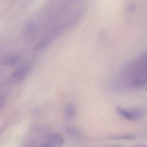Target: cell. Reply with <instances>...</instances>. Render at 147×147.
<instances>
[{"instance_id":"obj_1","label":"cell","mask_w":147,"mask_h":147,"mask_svg":"<svg viewBox=\"0 0 147 147\" xmlns=\"http://www.w3.org/2000/svg\"><path fill=\"white\" fill-rule=\"evenodd\" d=\"M117 113L129 121H135L140 119L145 115L146 111L142 108H132L131 109H126L121 107H117Z\"/></svg>"},{"instance_id":"obj_2","label":"cell","mask_w":147,"mask_h":147,"mask_svg":"<svg viewBox=\"0 0 147 147\" xmlns=\"http://www.w3.org/2000/svg\"><path fill=\"white\" fill-rule=\"evenodd\" d=\"M64 144V139L59 134L53 133L50 134L48 137L47 142L43 145L45 146H60Z\"/></svg>"},{"instance_id":"obj_3","label":"cell","mask_w":147,"mask_h":147,"mask_svg":"<svg viewBox=\"0 0 147 147\" xmlns=\"http://www.w3.org/2000/svg\"><path fill=\"white\" fill-rule=\"evenodd\" d=\"M28 69L29 67L28 66H21L13 72L11 75V78L14 79H20L25 75V74L28 72Z\"/></svg>"},{"instance_id":"obj_4","label":"cell","mask_w":147,"mask_h":147,"mask_svg":"<svg viewBox=\"0 0 147 147\" xmlns=\"http://www.w3.org/2000/svg\"><path fill=\"white\" fill-rule=\"evenodd\" d=\"M37 31V26L34 23L31 22L27 25L24 30V34L26 37H33Z\"/></svg>"},{"instance_id":"obj_5","label":"cell","mask_w":147,"mask_h":147,"mask_svg":"<svg viewBox=\"0 0 147 147\" xmlns=\"http://www.w3.org/2000/svg\"><path fill=\"white\" fill-rule=\"evenodd\" d=\"M64 113L66 117L68 119H73L76 115V110L74 105L71 103H68L64 109Z\"/></svg>"},{"instance_id":"obj_6","label":"cell","mask_w":147,"mask_h":147,"mask_svg":"<svg viewBox=\"0 0 147 147\" xmlns=\"http://www.w3.org/2000/svg\"><path fill=\"white\" fill-rule=\"evenodd\" d=\"M20 60V57L18 55H13V56H11L7 58H6L3 64L5 65H7V66H11V65H14L15 64H16L17 63H18L19 62Z\"/></svg>"},{"instance_id":"obj_7","label":"cell","mask_w":147,"mask_h":147,"mask_svg":"<svg viewBox=\"0 0 147 147\" xmlns=\"http://www.w3.org/2000/svg\"><path fill=\"white\" fill-rule=\"evenodd\" d=\"M66 131L69 136L72 137H78L80 134V130L78 128L73 126L67 127Z\"/></svg>"},{"instance_id":"obj_8","label":"cell","mask_w":147,"mask_h":147,"mask_svg":"<svg viewBox=\"0 0 147 147\" xmlns=\"http://www.w3.org/2000/svg\"><path fill=\"white\" fill-rule=\"evenodd\" d=\"M113 140H133L136 138V136L134 135L130 134V135H125V136H120L117 137H114L113 138H110Z\"/></svg>"},{"instance_id":"obj_9","label":"cell","mask_w":147,"mask_h":147,"mask_svg":"<svg viewBox=\"0 0 147 147\" xmlns=\"http://www.w3.org/2000/svg\"><path fill=\"white\" fill-rule=\"evenodd\" d=\"M48 40H44L42 41H41L40 43H38L35 47V49H39V48H43L45 46L47 45V44H48Z\"/></svg>"},{"instance_id":"obj_10","label":"cell","mask_w":147,"mask_h":147,"mask_svg":"<svg viewBox=\"0 0 147 147\" xmlns=\"http://www.w3.org/2000/svg\"><path fill=\"white\" fill-rule=\"evenodd\" d=\"M2 105V102H1V101H0V109H1Z\"/></svg>"}]
</instances>
